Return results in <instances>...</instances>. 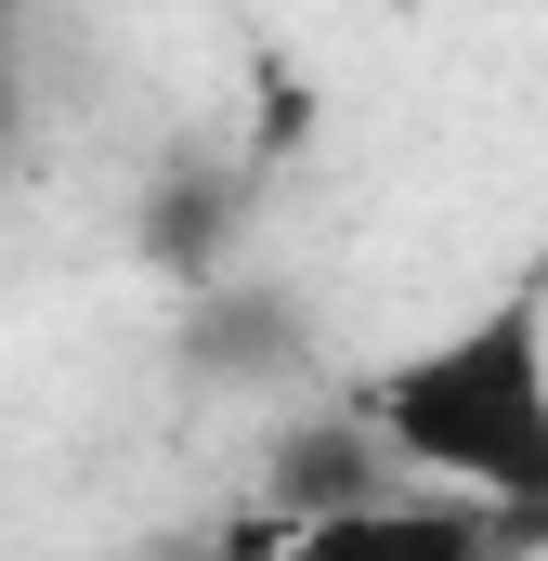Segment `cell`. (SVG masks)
I'll return each instance as SVG.
<instances>
[{"instance_id": "cell-1", "label": "cell", "mask_w": 548, "mask_h": 561, "mask_svg": "<svg viewBox=\"0 0 548 561\" xmlns=\"http://www.w3.org/2000/svg\"><path fill=\"white\" fill-rule=\"evenodd\" d=\"M340 419L366 431V457L392 483L536 536L548 523V275H510L483 300H457L444 327L392 340L340 392Z\"/></svg>"}, {"instance_id": "cell-2", "label": "cell", "mask_w": 548, "mask_h": 561, "mask_svg": "<svg viewBox=\"0 0 548 561\" xmlns=\"http://www.w3.org/2000/svg\"><path fill=\"white\" fill-rule=\"evenodd\" d=\"M287 561H523V536L496 510H457V496H418V483H379L327 523H287Z\"/></svg>"}, {"instance_id": "cell-3", "label": "cell", "mask_w": 548, "mask_h": 561, "mask_svg": "<svg viewBox=\"0 0 548 561\" xmlns=\"http://www.w3.org/2000/svg\"><path fill=\"white\" fill-rule=\"evenodd\" d=\"M132 561H287V523L274 510H222V523H196L170 549H132Z\"/></svg>"}, {"instance_id": "cell-4", "label": "cell", "mask_w": 548, "mask_h": 561, "mask_svg": "<svg viewBox=\"0 0 548 561\" xmlns=\"http://www.w3.org/2000/svg\"><path fill=\"white\" fill-rule=\"evenodd\" d=\"M523 561H548V523H536V536H523Z\"/></svg>"}]
</instances>
